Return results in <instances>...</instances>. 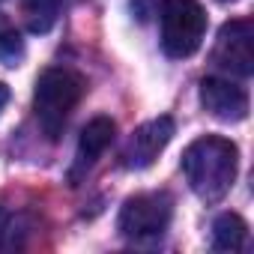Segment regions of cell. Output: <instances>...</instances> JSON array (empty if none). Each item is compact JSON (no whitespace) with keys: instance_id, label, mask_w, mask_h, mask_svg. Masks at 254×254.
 I'll return each instance as SVG.
<instances>
[{"instance_id":"cell-1","label":"cell","mask_w":254,"mask_h":254,"mask_svg":"<svg viewBox=\"0 0 254 254\" xmlns=\"http://www.w3.org/2000/svg\"><path fill=\"white\" fill-rule=\"evenodd\" d=\"M239 171V147L221 135H203L183 153V174L203 203H218L233 189Z\"/></svg>"},{"instance_id":"cell-2","label":"cell","mask_w":254,"mask_h":254,"mask_svg":"<svg viewBox=\"0 0 254 254\" xmlns=\"http://www.w3.org/2000/svg\"><path fill=\"white\" fill-rule=\"evenodd\" d=\"M84 78L72 69H45L33 90V111L48 141H60L66 123L84 99Z\"/></svg>"},{"instance_id":"cell-3","label":"cell","mask_w":254,"mask_h":254,"mask_svg":"<svg viewBox=\"0 0 254 254\" xmlns=\"http://www.w3.org/2000/svg\"><path fill=\"white\" fill-rule=\"evenodd\" d=\"M206 36L200 0H162V48L168 57H191Z\"/></svg>"},{"instance_id":"cell-4","label":"cell","mask_w":254,"mask_h":254,"mask_svg":"<svg viewBox=\"0 0 254 254\" xmlns=\"http://www.w3.org/2000/svg\"><path fill=\"white\" fill-rule=\"evenodd\" d=\"M171 218H174V197L168 191H141L123 203L117 230L132 242H150L171 227Z\"/></svg>"},{"instance_id":"cell-5","label":"cell","mask_w":254,"mask_h":254,"mask_svg":"<svg viewBox=\"0 0 254 254\" xmlns=\"http://www.w3.org/2000/svg\"><path fill=\"white\" fill-rule=\"evenodd\" d=\"M212 60L230 75L248 78L254 72V24L248 18H233L221 24Z\"/></svg>"},{"instance_id":"cell-6","label":"cell","mask_w":254,"mask_h":254,"mask_svg":"<svg viewBox=\"0 0 254 254\" xmlns=\"http://www.w3.org/2000/svg\"><path fill=\"white\" fill-rule=\"evenodd\" d=\"M174 132H177V126H174L171 117H156V120L141 123L138 129L129 135V141H126V147L120 153V165L126 171H144V168H150L159 159V153L171 144Z\"/></svg>"},{"instance_id":"cell-7","label":"cell","mask_w":254,"mask_h":254,"mask_svg":"<svg viewBox=\"0 0 254 254\" xmlns=\"http://www.w3.org/2000/svg\"><path fill=\"white\" fill-rule=\"evenodd\" d=\"M200 102L215 120H224V123H239L248 117V93L227 78H203Z\"/></svg>"},{"instance_id":"cell-8","label":"cell","mask_w":254,"mask_h":254,"mask_svg":"<svg viewBox=\"0 0 254 254\" xmlns=\"http://www.w3.org/2000/svg\"><path fill=\"white\" fill-rule=\"evenodd\" d=\"M114 135H117V126H114L111 117H93V120L84 126V132H81V138H78V153H75V174H72V180H75L78 174L90 171V168L99 162V156L111 147Z\"/></svg>"},{"instance_id":"cell-9","label":"cell","mask_w":254,"mask_h":254,"mask_svg":"<svg viewBox=\"0 0 254 254\" xmlns=\"http://www.w3.org/2000/svg\"><path fill=\"white\" fill-rule=\"evenodd\" d=\"M248 239V224L236 212H221L212 221V248L215 251H242Z\"/></svg>"},{"instance_id":"cell-10","label":"cell","mask_w":254,"mask_h":254,"mask_svg":"<svg viewBox=\"0 0 254 254\" xmlns=\"http://www.w3.org/2000/svg\"><path fill=\"white\" fill-rule=\"evenodd\" d=\"M21 15L30 33H48L60 18V0H21Z\"/></svg>"},{"instance_id":"cell-11","label":"cell","mask_w":254,"mask_h":254,"mask_svg":"<svg viewBox=\"0 0 254 254\" xmlns=\"http://www.w3.org/2000/svg\"><path fill=\"white\" fill-rule=\"evenodd\" d=\"M24 57V39L15 30V24L9 18L0 15V63L3 66H18Z\"/></svg>"},{"instance_id":"cell-12","label":"cell","mask_w":254,"mask_h":254,"mask_svg":"<svg viewBox=\"0 0 254 254\" xmlns=\"http://www.w3.org/2000/svg\"><path fill=\"white\" fill-rule=\"evenodd\" d=\"M6 102H9V87H6L3 81H0V111L6 108Z\"/></svg>"}]
</instances>
